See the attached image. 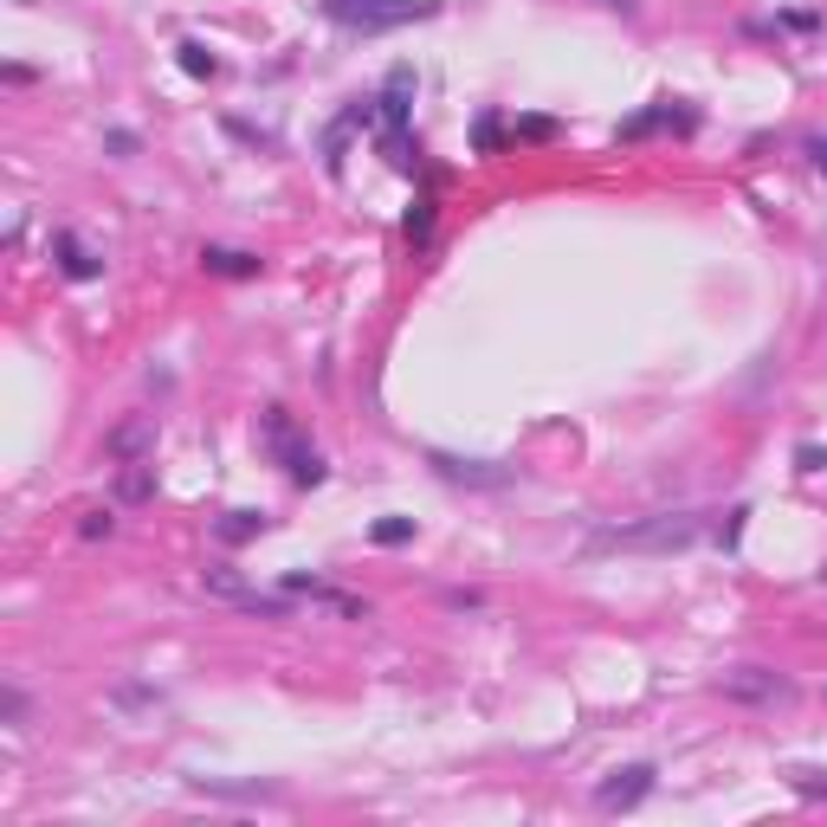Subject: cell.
<instances>
[{"instance_id":"cell-29","label":"cell","mask_w":827,"mask_h":827,"mask_svg":"<svg viewBox=\"0 0 827 827\" xmlns=\"http://www.w3.org/2000/svg\"><path fill=\"white\" fill-rule=\"evenodd\" d=\"M808 162H815V168L827 175V137H808Z\"/></svg>"},{"instance_id":"cell-23","label":"cell","mask_w":827,"mask_h":827,"mask_svg":"<svg viewBox=\"0 0 827 827\" xmlns=\"http://www.w3.org/2000/svg\"><path fill=\"white\" fill-rule=\"evenodd\" d=\"M795 473H827V446L802 440V446H795Z\"/></svg>"},{"instance_id":"cell-5","label":"cell","mask_w":827,"mask_h":827,"mask_svg":"<svg viewBox=\"0 0 827 827\" xmlns=\"http://www.w3.org/2000/svg\"><path fill=\"white\" fill-rule=\"evenodd\" d=\"M155 414H130V420H117L110 433H104V459L110 466H130V459H155Z\"/></svg>"},{"instance_id":"cell-26","label":"cell","mask_w":827,"mask_h":827,"mask_svg":"<svg viewBox=\"0 0 827 827\" xmlns=\"http://www.w3.org/2000/svg\"><path fill=\"white\" fill-rule=\"evenodd\" d=\"M446 608H453V615H479L485 595H479V589H446Z\"/></svg>"},{"instance_id":"cell-12","label":"cell","mask_w":827,"mask_h":827,"mask_svg":"<svg viewBox=\"0 0 827 827\" xmlns=\"http://www.w3.org/2000/svg\"><path fill=\"white\" fill-rule=\"evenodd\" d=\"M201 272H213V278H259L266 272V259L246 253V246H201Z\"/></svg>"},{"instance_id":"cell-13","label":"cell","mask_w":827,"mask_h":827,"mask_svg":"<svg viewBox=\"0 0 827 827\" xmlns=\"http://www.w3.org/2000/svg\"><path fill=\"white\" fill-rule=\"evenodd\" d=\"M266 531H272V517H266V511H246V504H240V511H226V517L213 524V537H220V544H253V537H266Z\"/></svg>"},{"instance_id":"cell-2","label":"cell","mask_w":827,"mask_h":827,"mask_svg":"<svg viewBox=\"0 0 827 827\" xmlns=\"http://www.w3.org/2000/svg\"><path fill=\"white\" fill-rule=\"evenodd\" d=\"M317 7H324V20H337L343 33H362V39L395 33V26H414V20H433V13H440V0H317Z\"/></svg>"},{"instance_id":"cell-10","label":"cell","mask_w":827,"mask_h":827,"mask_svg":"<svg viewBox=\"0 0 827 827\" xmlns=\"http://www.w3.org/2000/svg\"><path fill=\"white\" fill-rule=\"evenodd\" d=\"M53 266H59L71 284H91V278H104V253H97V246H84L71 226H59V233H53Z\"/></svg>"},{"instance_id":"cell-17","label":"cell","mask_w":827,"mask_h":827,"mask_svg":"<svg viewBox=\"0 0 827 827\" xmlns=\"http://www.w3.org/2000/svg\"><path fill=\"white\" fill-rule=\"evenodd\" d=\"M369 544H382V550L414 544V517H375V524H369Z\"/></svg>"},{"instance_id":"cell-22","label":"cell","mask_w":827,"mask_h":827,"mask_svg":"<svg viewBox=\"0 0 827 827\" xmlns=\"http://www.w3.org/2000/svg\"><path fill=\"white\" fill-rule=\"evenodd\" d=\"M789 789L795 795H827V769H789Z\"/></svg>"},{"instance_id":"cell-16","label":"cell","mask_w":827,"mask_h":827,"mask_svg":"<svg viewBox=\"0 0 827 827\" xmlns=\"http://www.w3.org/2000/svg\"><path fill=\"white\" fill-rule=\"evenodd\" d=\"M175 66L188 71V78H201V84H207V78H220V59L207 53L201 39H182V46H175Z\"/></svg>"},{"instance_id":"cell-8","label":"cell","mask_w":827,"mask_h":827,"mask_svg":"<svg viewBox=\"0 0 827 827\" xmlns=\"http://www.w3.org/2000/svg\"><path fill=\"white\" fill-rule=\"evenodd\" d=\"M284 595H298V602H311V608H330V615H343V620H369V602H356V595L317 582V575H304V569H284Z\"/></svg>"},{"instance_id":"cell-15","label":"cell","mask_w":827,"mask_h":827,"mask_svg":"<svg viewBox=\"0 0 827 827\" xmlns=\"http://www.w3.org/2000/svg\"><path fill=\"white\" fill-rule=\"evenodd\" d=\"M188 789H201V795H233V802H278L272 782H213V776H188Z\"/></svg>"},{"instance_id":"cell-6","label":"cell","mask_w":827,"mask_h":827,"mask_svg":"<svg viewBox=\"0 0 827 827\" xmlns=\"http://www.w3.org/2000/svg\"><path fill=\"white\" fill-rule=\"evenodd\" d=\"M647 795H653V762H627V769H608V782L595 789V808L627 815V808H640Z\"/></svg>"},{"instance_id":"cell-30","label":"cell","mask_w":827,"mask_h":827,"mask_svg":"<svg viewBox=\"0 0 827 827\" xmlns=\"http://www.w3.org/2000/svg\"><path fill=\"white\" fill-rule=\"evenodd\" d=\"M602 7H608V13H627V20L640 13V0H602Z\"/></svg>"},{"instance_id":"cell-9","label":"cell","mask_w":827,"mask_h":827,"mask_svg":"<svg viewBox=\"0 0 827 827\" xmlns=\"http://www.w3.org/2000/svg\"><path fill=\"white\" fill-rule=\"evenodd\" d=\"M414 91H420L414 66H388L382 91H375V110H382V124H375V130H408V117H414Z\"/></svg>"},{"instance_id":"cell-14","label":"cell","mask_w":827,"mask_h":827,"mask_svg":"<svg viewBox=\"0 0 827 827\" xmlns=\"http://www.w3.org/2000/svg\"><path fill=\"white\" fill-rule=\"evenodd\" d=\"M117 504H149L155 498V466L149 459H130V466H117Z\"/></svg>"},{"instance_id":"cell-4","label":"cell","mask_w":827,"mask_h":827,"mask_svg":"<svg viewBox=\"0 0 827 827\" xmlns=\"http://www.w3.org/2000/svg\"><path fill=\"white\" fill-rule=\"evenodd\" d=\"M718 691L731 698V704H757V711H776V704H795V679H782V673H769V666H731Z\"/></svg>"},{"instance_id":"cell-28","label":"cell","mask_w":827,"mask_h":827,"mask_svg":"<svg viewBox=\"0 0 827 827\" xmlns=\"http://www.w3.org/2000/svg\"><path fill=\"white\" fill-rule=\"evenodd\" d=\"M782 26H789V33H815V26H822V13H808V7H802V13H782Z\"/></svg>"},{"instance_id":"cell-19","label":"cell","mask_w":827,"mask_h":827,"mask_svg":"<svg viewBox=\"0 0 827 827\" xmlns=\"http://www.w3.org/2000/svg\"><path fill=\"white\" fill-rule=\"evenodd\" d=\"M433 195H427V188H420V201H414V213H408V240L414 246H427V233H433Z\"/></svg>"},{"instance_id":"cell-1","label":"cell","mask_w":827,"mask_h":827,"mask_svg":"<svg viewBox=\"0 0 827 827\" xmlns=\"http://www.w3.org/2000/svg\"><path fill=\"white\" fill-rule=\"evenodd\" d=\"M259 446H266V459H278L284 466V479L298 485V491H311V485L330 479V466H324V453L298 433V420H291V408H259Z\"/></svg>"},{"instance_id":"cell-18","label":"cell","mask_w":827,"mask_h":827,"mask_svg":"<svg viewBox=\"0 0 827 827\" xmlns=\"http://www.w3.org/2000/svg\"><path fill=\"white\" fill-rule=\"evenodd\" d=\"M498 149H504V117L485 110L479 124H473V155H498Z\"/></svg>"},{"instance_id":"cell-20","label":"cell","mask_w":827,"mask_h":827,"mask_svg":"<svg viewBox=\"0 0 827 827\" xmlns=\"http://www.w3.org/2000/svg\"><path fill=\"white\" fill-rule=\"evenodd\" d=\"M110 531H117L110 511H78V537H84V544H97V537H110Z\"/></svg>"},{"instance_id":"cell-27","label":"cell","mask_w":827,"mask_h":827,"mask_svg":"<svg viewBox=\"0 0 827 827\" xmlns=\"http://www.w3.org/2000/svg\"><path fill=\"white\" fill-rule=\"evenodd\" d=\"M0 718H7V724H26V691H20V686L0 691Z\"/></svg>"},{"instance_id":"cell-24","label":"cell","mask_w":827,"mask_h":827,"mask_svg":"<svg viewBox=\"0 0 827 827\" xmlns=\"http://www.w3.org/2000/svg\"><path fill=\"white\" fill-rule=\"evenodd\" d=\"M744 517H750L744 504H737V511H724V524H718V544H724V550H737V537H744Z\"/></svg>"},{"instance_id":"cell-11","label":"cell","mask_w":827,"mask_h":827,"mask_svg":"<svg viewBox=\"0 0 827 827\" xmlns=\"http://www.w3.org/2000/svg\"><path fill=\"white\" fill-rule=\"evenodd\" d=\"M427 466H433L446 485H504V479H511L498 459H453V453H427Z\"/></svg>"},{"instance_id":"cell-21","label":"cell","mask_w":827,"mask_h":827,"mask_svg":"<svg viewBox=\"0 0 827 827\" xmlns=\"http://www.w3.org/2000/svg\"><path fill=\"white\" fill-rule=\"evenodd\" d=\"M517 142H550L556 137V117H517V130H511Z\"/></svg>"},{"instance_id":"cell-7","label":"cell","mask_w":827,"mask_h":827,"mask_svg":"<svg viewBox=\"0 0 827 827\" xmlns=\"http://www.w3.org/2000/svg\"><path fill=\"white\" fill-rule=\"evenodd\" d=\"M653 130H679V137H691V130H698V110H679L673 97H653L647 110H633V117L620 124L615 142H640V137H653Z\"/></svg>"},{"instance_id":"cell-3","label":"cell","mask_w":827,"mask_h":827,"mask_svg":"<svg viewBox=\"0 0 827 827\" xmlns=\"http://www.w3.org/2000/svg\"><path fill=\"white\" fill-rule=\"evenodd\" d=\"M698 537H704L698 511H666V517H647V524H615L595 544H608V550H686Z\"/></svg>"},{"instance_id":"cell-25","label":"cell","mask_w":827,"mask_h":827,"mask_svg":"<svg viewBox=\"0 0 827 827\" xmlns=\"http://www.w3.org/2000/svg\"><path fill=\"white\" fill-rule=\"evenodd\" d=\"M104 149H110L117 162H130V155H137L142 142H137V130H104Z\"/></svg>"}]
</instances>
